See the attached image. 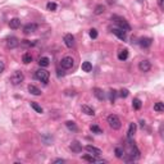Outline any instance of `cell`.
Wrapping results in <instances>:
<instances>
[{
	"label": "cell",
	"mask_w": 164,
	"mask_h": 164,
	"mask_svg": "<svg viewBox=\"0 0 164 164\" xmlns=\"http://www.w3.org/2000/svg\"><path fill=\"white\" fill-rule=\"evenodd\" d=\"M108 123H109V126L113 130H119V128L122 127V122L121 119L118 118V116H116V114H110V116H108L106 118Z\"/></svg>",
	"instance_id": "6da1fadb"
},
{
	"label": "cell",
	"mask_w": 164,
	"mask_h": 164,
	"mask_svg": "<svg viewBox=\"0 0 164 164\" xmlns=\"http://www.w3.org/2000/svg\"><path fill=\"white\" fill-rule=\"evenodd\" d=\"M111 21H114V22L119 26V28H122L123 31H131V26L128 24L127 21H126L124 18H122V17L113 16V17H111Z\"/></svg>",
	"instance_id": "7a4b0ae2"
},
{
	"label": "cell",
	"mask_w": 164,
	"mask_h": 164,
	"mask_svg": "<svg viewBox=\"0 0 164 164\" xmlns=\"http://www.w3.org/2000/svg\"><path fill=\"white\" fill-rule=\"evenodd\" d=\"M23 80H24V75L21 71H16L12 76H10V83L14 86L21 85V83L23 82Z\"/></svg>",
	"instance_id": "3957f363"
},
{
	"label": "cell",
	"mask_w": 164,
	"mask_h": 164,
	"mask_svg": "<svg viewBox=\"0 0 164 164\" xmlns=\"http://www.w3.org/2000/svg\"><path fill=\"white\" fill-rule=\"evenodd\" d=\"M35 77L39 80V81H41V82L48 83L50 75H49V72L46 71V69H39V71H36V73H35Z\"/></svg>",
	"instance_id": "277c9868"
},
{
	"label": "cell",
	"mask_w": 164,
	"mask_h": 164,
	"mask_svg": "<svg viewBox=\"0 0 164 164\" xmlns=\"http://www.w3.org/2000/svg\"><path fill=\"white\" fill-rule=\"evenodd\" d=\"M73 64H75V60H73V58H71V57H64L60 60V65H62V68H64V69H71L73 67Z\"/></svg>",
	"instance_id": "5b68a950"
},
{
	"label": "cell",
	"mask_w": 164,
	"mask_h": 164,
	"mask_svg": "<svg viewBox=\"0 0 164 164\" xmlns=\"http://www.w3.org/2000/svg\"><path fill=\"white\" fill-rule=\"evenodd\" d=\"M138 69L144 73L149 72L150 69H151V63H150L148 59H144V60H141L140 63H138Z\"/></svg>",
	"instance_id": "8992f818"
},
{
	"label": "cell",
	"mask_w": 164,
	"mask_h": 164,
	"mask_svg": "<svg viewBox=\"0 0 164 164\" xmlns=\"http://www.w3.org/2000/svg\"><path fill=\"white\" fill-rule=\"evenodd\" d=\"M63 40H64V44H65V46L67 48H73L75 46V36H73L72 33H67Z\"/></svg>",
	"instance_id": "52a82bcc"
},
{
	"label": "cell",
	"mask_w": 164,
	"mask_h": 164,
	"mask_svg": "<svg viewBox=\"0 0 164 164\" xmlns=\"http://www.w3.org/2000/svg\"><path fill=\"white\" fill-rule=\"evenodd\" d=\"M37 30V24L36 23H28L23 27V32L26 35H30V33H33L35 31Z\"/></svg>",
	"instance_id": "ba28073f"
},
{
	"label": "cell",
	"mask_w": 164,
	"mask_h": 164,
	"mask_svg": "<svg viewBox=\"0 0 164 164\" xmlns=\"http://www.w3.org/2000/svg\"><path fill=\"white\" fill-rule=\"evenodd\" d=\"M86 150H87V151H89L91 155H95V156H100V155L103 154L102 150L97 149V148H95V146H92V145H87V146H86Z\"/></svg>",
	"instance_id": "9c48e42d"
},
{
	"label": "cell",
	"mask_w": 164,
	"mask_h": 164,
	"mask_svg": "<svg viewBox=\"0 0 164 164\" xmlns=\"http://www.w3.org/2000/svg\"><path fill=\"white\" fill-rule=\"evenodd\" d=\"M19 45V41L17 37H9L8 40H6V46H8L9 49H14Z\"/></svg>",
	"instance_id": "30bf717a"
},
{
	"label": "cell",
	"mask_w": 164,
	"mask_h": 164,
	"mask_svg": "<svg viewBox=\"0 0 164 164\" xmlns=\"http://www.w3.org/2000/svg\"><path fill=\"white\" fill-rule=\"evenodd\" d=\"M9 27L13 30H17L21 27V19L19 18H12L9 21Z\"/></svg>",
	"instance_id": "8fae6325"
},
{
	"label": "cell",
	"mask_w": 164,
	"mask_h": 164,
	"mask_svg": "<svg viewBox=\"0 0 164 164\" xmlns=\"http://www.w3.org/2000/svg\"><path fill=\"white\" fill-rule=\"evenodd\" d=\"M113 33L116 35L118 39H121L123 41L126 40V31H123L122 28H113Z\"/></svg>",
	"instance_id": "7c38bea8"
},
{
	"label": "cell",
	"mask_w": 164,
	"mask_h": 164,
	"mask_svg": "<svg viewBox=\"0 0 164 164\" xmlns=\"http://www.w3.org/2000/svg\"><path fill=\"white\" fill-rule=\"evenodd\" d=\"M151 43H153V40L150 39V37H142V39H140V41H138L141 48H149L150 45H151Z\"/></svg>",
	"instance_id": "4fadbf2b"
},
{
	"label": "cell",
	"mask_w": 164,
	"mask_h": 164,
	"mask_svg": "<svg viewBox=\"0 0 164 164\" xmlns=\"http://www.w3.org/2000/svg\"><path fill=\"white\" fill-rule=\"evenodd\" d=\"M130 156H131V159H132V160H135V159H138V158H140V150H138L137 148H136L135 145L131 148Z\"/></svg>",
	"instance_id": "5bb4252c"
},
{
	"label": "cell",
	"mask_w": 164,
	"mask_h": 164,
	"mask_svg": "<svg viewBox=\"0 0 164 164\" xmlns=\"http://www.w3.org/2000/svg\"><path fill=\"white\" fill-rule=\"evenodd\" d=\"M136 128H137V126H136V123H130V126H128V138H133V136L136 133Z\"/></svg>",
	"instance_id": "9a60e30c"
},
{
	"label": "cell",
	"mask_w": 164,
	"mask_h": 164,
	"mask_svg": "<svg viewBox=\"0 0 164 164\" xmlns=\"http://www.w3.org/2000/svg\"><path fill=\"white\" fill-rule=\"evenodd\" d=\"M94 95H95L99 100H104V99H105V94H104V91L102 89H99V87H95V89H94Z\"/></svg>",
	"instance_id": "2e32d148"
},
{
	"label": "cell",
	"mask_w": 164,
	"mask_h": 164,
	"mask_svg": "<svg viewBox=\"0 0 164 164\" xmlns=\"http://www.w3.org/2000/svg\"><path fill=\"white\" fill-rule=\"evenodd\" d=\"M71 150L73 153H81L82 151V146L78 141H73L71 144Z\"/></svg>",
	"instance_id": "e0dca14e"
},
{
	"label": "cell",
	"mask_w": 164,
	"mask_h": 164,
	"mask_svg": "<svg viewBox=\"0 0 164 164\" xmlns=\"http://www.w3.org/2000/svg\"><path fill=\"white\" fill-rule=\"evenodd\" d=\"M28 91H30V94H32V95H35V96L41 95L40 89H39V87H36L35 85H28Z\"/></svg>",
	"instance_id": "ac0fdd59"
},
{
	"label": "cell",
	"mask_w": 164,
	"mask_h": 164,
	"mask_svg": "<svg viewBox=\"0 0 164 164\" xmlns=\"http://www.w3.org/2000/svg\"><path fill=\"white\" fill-rule=\"evenodd\" d=\"M81 110L85 114H87V116H94V114H95V110H94L91 106H89V105H82L81 106Z\"/></svg>",
	"instance_id": "d6986e66"
},
{
	"label": "cell",
	"mask_w": 164,
	"mask_h": 164,
	"mask_svg": "<svg viewBox=\"0 0 164 164\" xmlns=\"http://www.w3.org/2000/svg\"><path fill=\"white\" fill-rule=\"evenodd\" d=\"M127 58H128V50L127 49H123V50H121L119 53H118V59H119V60H126Z\"/></svg>",
	"instance_id": "ffe728a7"
},
{
	"label": "cell",
	"mask_w": 164,
	"mask_h": 164,
	"mask_svg": "<svg viewBox=\"0 0 164 164\" xmlns=\"http://www.w3.org/2000/svg\"><path fill=\"white\" fill-rule=\"evenodd\" d=\"M82 159H83V160H86V162H90V163H96V162L103 163V162H104V160H99V159L94 158V156H91V155H83V156H82Z\"/></svg>",
	"instance_id": "44dd1931"
},
{
	"label": "cell",
	"mask_w": 164,
	"mask_h": 164,
	"mask_svg": "<svg viewBox=\"0 0 164 164\" xmlns=\"http://www.w3.org/2000/svg\"><path fill=\"white\" fill-rule=\"evenodd\" d=\"M65 126L68 127V130H71L73 132L77 131V126H76V123L73 121H67V122H65Z\"/></svg>",
	"instance_id": "7402d4cb"
},
{
	"label": "cell",
	"mask_w": 164,
	"mask_h": 164,
	"mask_svg": "<svg viewBox=\"0 0 164 164\" xmlns=\"http://www.w3.org/2000/svg\"><path fill=\"white\" fill-rule=\"evenodd\" d=\"M132 106H133V109L136 110H140L141 109V106H142V104H141V100L140 99H133V102H132Z\"/></svg>",
	"instance_id": "603a6c76"
},
{
	"label": "cell",
	"mask_w": 164,
	"mask_h": 164,
	"mask_svg": "<svg viewBox=\"0 0 164 164\" xmlns=\"http://www.w3.org/2000/svg\"><path fill=\"white\" fill-rule=\"evenodd\" d=\"M91 69H92V65H91L90 62H83L82 63V71L83 72H91Z\"/></svg>",
	"instance_id": "cb8c5ba5"
},
{
	"label": "cell",
	"mask_w": 164,
	"mask_h": 164,
	"mask_svg": "<svg viewBox=\"0 0 164 164\" xmlns=\"http://www.w3.org/2000/svg\"><path fill=\"white\" fill-rule=\"evenodd\" d=\"M22 60H23L24 64H28V63L32 62V55H31L30 53H24L23 57H22Z\"/></svg>",
	"instance_id": "d4e9b609"
},
{
	"label": "cell",
	"mask_w": 164,
	"mask_h": 164,
	"mask_svg": "<svg viewBox=\"0 0 164 164\" xmlns=\"http://www.w3.org/2000/svg\"><path fill=\"white\" fill-rule=\"evenodd\" d=\"M39 64H40V67H48V65L50 64V60H49V58L43 57V58H40Z\"/></svg>",
	"instance_id": "484cf974"
},
{
	"label": "cell",
	"mask_w": 164,
	"mask_h": 164,
	"mask_svg": "<svg viewBox=\"0 0 164 164\" xmlns=\"http://www.w3.org/2000/svg\"><path fill=\"white\" fill-rule=\"evenodd\" d=\"M154 110L158 111V113H162V111H164V104L162 102H158L154 105Z\"/></svg>",
	"instance_id": "4316f807"
},
{
	"label": "cell",
	"mask_w": 164,
	"mask_h": 164,
	"mask_svg": "<svg viewBox=\"0 0 164 164\" xmlns=\"http://www.w3.org/2000/svg\"><path fill=\"white\" fill-rule=\"evenodd\" d=\"M104 10H105V6L100 4V5H96L95 12H94V13H95L96 16H100V14H103V13H104Z\"/></svg>",
	"instance_id": "83f0119b"
},
{
	"label": "cell",
	"mask_w": 164,
	"mask_h": 164,
	"mask_svg": "<svg viewBox=\"0 0 164 164\" xmlns=\"http://www.w3.org/2000/svg\"><path fill=\"white\" fill-rule=\"evenodd\" d=\"M116 97H117V91H116V90H110V91H109V99H110L111 104L116 102Z\"/></svg>",
	"instance_id": "f1b7e54d"
},
{
	"label": "cell",
	"mask_w": 164,
	"mask_h": 164,
	"mask_svg": "<svg viewBox=\"0 0 164 164\" xmlns=\"http://www.w3.org/2000/svg\"><path fill=\"white\" fill-rule=\"evenodd\" d=\"M46 9L48 10H50V12H55V10H57V4H55V3H48L46 4Z\"/></svg>",
	"instance_id": "f546056e"
},
{
	"label": "cell",
	"mask_w": 164,
	"mask_h": 164,
	"mask_svg": "<svg viewBox=\"0 0 164 164\" xmlns=\"http://www.w3.org/2000/svg\"><path fill=\"white\" fill-rule=\"evenodd\" d=\"M90 130H91L94 133H97V135L103 133V130H102V128H99V127H97V126H95V124L91 126V127H90Z\"/></svg>",
	"instance_id": "4dcf8cb0"
},
{
	"label": "cell",
	"mask_w": 164,
	"mask_h": 164,
	"mask_svg": "<svg viewBox=\"0 0 164 164\" xmlns=\"http://www.w3.org/2000/svg\"><path fill=\"white\" fill-rule=\"evenodd\" d=\"M31 106H32L33 109L37 111V113H43V111H44V110H43V108H41L37 103H31Z\"/></svg>",
	"instance_id": "1f68e13d"
},
{
	"label": "cell",
	"mask_w": 164,
	"mask_h": 164,
	"mask_svg": "<svg viewBox=\"0 0 164 164\" xmlns=\"http://www.w3.org/2000/svg\"><path fill=\"white\" fill-rule=\"evenodd\" d=\"M123 155H124L123 149L117 148V149H116V156H117V158H123Z\"/></svg>",
	"instance_id": "d6a6232c"
},
{
	"label": "cell",
	"mask_w": 164,
	"mask_h": 164,
	"mask_svg": "<svg viewBox=\"0 0 164 164\" xmlns=\"http://www.w3.org/2000/svg\"><path fill=\"white\" fill-rule=\"evenodd\" d=\"M43 140L45 141V144H46V145H50L51 141H53V137H51V136H49V135H46V136H44V137H43Z\"/></svg>",
	"instance_id": "836d02e7"
},
{
	"label": "cell",
	"mask_w": 164,
	"mask_h": 164,
	"mask_svg": "<svg viewBox=\"0 0 164 164\" xmlns=\"http://www.w3.org/2000/svg\"><path fill=\"white\" fill-rule=\"evenodd\" d=\"M128 94H130V91H128L127 89H122L121 91H119V96H121V97H127Z\"/></svg>",
	"instance_id": "e575fe53"
},
{
	"label": "cell",
	"mask_w": 164,
	"mask_h": 164,
	"mask_svg": "<svg viewBox=\"0 0 164 164\" xmlns=\"http://www.w3.org/2000/svg\"><path fill=\"white\" fill-rule=\"evenodd\" d=\"M90 37H91V39H96V37H97V31L95 28L90 30Z\"/></svg>",
	"instance_id": "d590c367"
},
{
	"label": "cell",
	"mask_w": 164,
	"mask_h": 164,
	"mask_svg": "<svg viewBox=\"0 0 164 164\" xmlns=\"http://www.w3.org/2000/svg\"><path fill=\"white\" fill-rule=\"evenodd\" d=\"M4 69H5V64H4V62H1V60H0V73H3V72H4Z\"/></svg>",
	"instance_id": "8d00e7d4"
},
{
	"label": "cell",
	"mask_w": 164,
	"mask_h": 164,
	"mask_svg": "<svg viewBox=\"0 0 164 164\" xmlns=\"http://www.w3.org/2000/svg\"><path fill=\"white\" fill-rule=\"evenodd\" d=\"M54 163H64V159H55Z\"/></svg>",
	"instance_id": "74e56055"
},
{
	"label": "cell",
	"mask_w": 164,
	"mask_h": 164,
	"mask_svg": "<svg viewBox=\"0 0 164 164\" xmlns=\"http://www.w3.org/2000/svg\"><path fill=\"white\" fill-rule=\"evenodd\" d=\"M159 6L160 9H163V0H159Z\"/></svg>",
	"instance_id": "f35d334b"
},
{
	"label": "cell",
	"mask_w": 164,
	"mask_h": 164,
	"mask_svg": "<svg viewBox=\"0 0 164 164\" xmlns=\"http://www.w3.org/2000/svg\"><path fill=\"white\" fill-rule=\"evenodd\" d=\"M138 1H142V0H138Z\"/></svg>",
	"instance_id": "ab89813d"
}]
</instances>
